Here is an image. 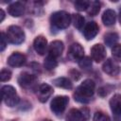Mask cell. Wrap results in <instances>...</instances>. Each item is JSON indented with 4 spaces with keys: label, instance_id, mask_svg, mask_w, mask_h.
<instances>
[{
    "label": "cell",
    "instance_id": "obj_14",
    "mask_svg": "<svg viewBox=\"0 0 121 121\" xmlns=\"http://www.w3.org/2000/svg\"><path fill=\"white\" fill-rule=\"evenodd\" d=\"M63 49H64V45L61 41H59V40L53 41L49 45V50H48L49 54L48 55L52 56L55 59H58L62 54Z\"/></svg>",
    "mask_w": 121,
    "mask_h": 121
},
{
    "label": "cell",
    "instance_id": "obj_11",
    "mask_svg": "<svg viewBox=\"0 0 121 121\" xmlns=\"http://www.w3.org/2000/svg\"><path fill=\"white\" fill-rule=\"evenodd\" d=\"M98 31H99L98 25L95 22H89L84 26L83 35H84V37H85L86 40L90 41V40H93L97 35Z\"/></svg>",
    "mask_w": 121,
    "mask_h": 121
},
{
    "label": "cell",
    "instance_id": "obj_7",
    "mask_svg": "<svg viewBox=\"0 0 121 121\" xmlns=\"http://www.w3.org/2000/svg\"><path fill=\"white\" fill-rule=\"evenodd\" d=\"M67 57L71 60L79 61L84 57V49H83V47L79 43H72L70 45V47H69Z\"/></svg>",
    "mask_w": 121,
    "mask_h": 121
},
{
    "label": "cell",
    "instance_id": "obj_4",
    "mask_svg": "<svg viewBox=\"0 0 121 121\" xmlns=\"http://www.w3.org/2000/svg\"><path fill=\"white\" fill-rule=\"evenodd\" d=\"M6 37L9 43L12 44H21L25 41V32L18 26H9L8 27Z\"/></svg>",
    "mask_w": 121,
    "mask_h": 121
},
{
    "label": "cell",
    "instance_id": "obj_30",
    "mask_svg": "<svg viewBox=\"0 0 121 121\" xmlns=\"http://www.w3.org/2000/svg\"><path fill=\"white\" fill-rule=\"evenodd\" d=\"M69 75H70V76L72 77V78L75 79V80H78V79L80 78V74H79V72H78V70H76V69H72V70H70Z\"/></svg>",
    "mask_w": 121,
    "mask_h": 121
},
{
    "label": "cell",
    "instance_id": "obj_6",
    "mask_svg": "<svg viewBox=\"0 0 121 121\" xmlns=\"http://www.w3.org/2000/svg\"><path fill=\"white\" fill-rule=\"evenodd\" d=\"M68 102H69V98L66 95L55 96L50 103V109L56 115H60L65 111Z\"/></svg>",
    "mask_w": 121,
    "mask_h": 121
},
{
    "label": "cell",
    "instance_id": "obj_13",
    "mask_svg": "<svg viewBox=\"0 0 121 121\" xmlns=\"http://www.w3.org/2000/svg\"><path fill=\"white\" fill-rule=\"evenodd\" d=\"M102 69H103V71H104L106 74H108V75H110V76H117V75L120 73V71H121L119 65H118L117 63H115V62H114L112 60H111V59H108V60L103 63Z\"/></svg>",
    "mask_w": 121,
    "mask_h": 121
},
{
    "label": "cell",
    "instance_id": "obj_26",
    "mask_svg": "<svg viewBox=\"0 0 121 121\" xmlns=\"http://www.w3.org/2000/svg\"><path fill=\"white\" fill-rule=\"evenodd\" d=\"M93 121H111V118L108 114H106L103 112H96L94 115Z\"/></svg>",
    "mask_w": 121,
    "mask_h": 121
},
{
    "label": "cell",
    "instance_id": "obj_15",
    "mask_svg": "<svg viewBox=\"0 0 121 121\" xmlns=\"http://www.w3.org/2000/svg\"><path fill=\"white\" fill-rule=\"evenodd\" d=\"M33 47L39 55H44L47 48V40L42 35L37 36L33 42Z\"/></svg>",
    "mask_w": 121,
    "mask_h": 121
},
{
    "label": "cell",
    "instance_id": "obj_24",
    "mask_svg": "<svg viewBox=\"0 0 121 121\" xmlns=\"http://www.w3.org/2000/svg\"><path fill=\"white\" fill-rule=\"evenodd\" d=\"M89 4H90V2H89V1H85V0H78V1H76V2L74 3L75 8H76L78 11L87 10V9H88V7H89Z\"/></svg>",
    "mask_w": 121,
    "mask_h": 121
},
{
    "label": "cell",
    "instance_id": "obj_18",
    "mask_svg": "<svg viewBox=\"0 0 121 121\" xmlns=\"http://www.w3.org/2000/svg\"><path fill=\"white\" fill-rule=\"evenodd\" d=\"M110 107L114 114H121V95L116 94L110 99Z\"/></svg>",
    "mask_w": 121,
    "mask_h": 121
},
{
    "label": "cell",
    "instance_id": "obj_8",
    "mask_svg": "<svg viewBox=\"0 0 121 121\" xmlns=\"http://www.w3.org/2000/svg\"><path fill=\"white\" fill-rule=\"evenodd\" d=\"M53 88L51 85L47 83H42L37 90V97L40 102L44 103L48 100V98L53 95Z\"/></svg>",
    "mask_w": 121,
    "mask_h": 121
},
{
    "label": "cell",
    "instance_id": "obj_9",
    "mask_svg": "<svg viewBox=\"0 0 121 121\" xmlns=\"http://www.w3.org/2000/svg\"><path fill=\"white\" fill-rule=\"evenodd\" d=\"M18 83L24 89H30L36 83V77L26 72L21 73L18 77Z\"/></svg>",
    "mask_w": 121,
    "mask_h": 121
},
{
    "label": "cell",
    "instance_id": "obj_27",
    "mask_svg": "<svg viewBox=\"0 0 121 121\" xmlns=\"http://www.w3.org/2000/svg\"><path fill=\"white\" fill-rule=\"evenodd\" d=\"M78 65L82 68V69H89L92 66V60L89 57H83L79 61H78Z\"/></svg>",
    "mask_w": 121,
    "mask_h": 121
},
{
    "label": "cell",
    "instance_id": "obj_33",
    "mask_svg": "<svg viewBox=\"0 0 121 121\" xmlns=\"http://www.w3.org/2000/svg\"><path fill=\"white\" fill-rule=\"evenodd\" d=\"M43 121H51L50 119H45V120H43Z\"/></svg>",
    "mask_w": 121,
    "mask_h": 121
},
{
    "label": "cell",
    "instance_id": "obj_21",
    "mask_svg": "<svg viewBox=\"0 0 121 121\" xmlns=\"http://www.w3.org/2000/svg\"><path fill=\"white\" fill-rule=\"evenodd\" d=\"M71 21L73 23V26L78 28V29H81L83 25H84V18L82 15L78 14V13H74L71 16Z\"/></svg>",
    "mask_w": 121,
    "mask_h": 121
},
{
    "label": "cell",
    "instance_id": "obj_22",
    "mask_svg": "<svg viewBox=\"0 0 121 121\" xmlns=\"http://www.w3.org/2000/svg\"><path fill=\"white\" fill-rule=\"evenodd\" d=\"M100 3L98 1H92L89 4V7L87 9V13L90 16H95L99 10H100Z\"/></svg>",
    "mask_w": 121,
    "mask_h": 121
},
{
    "label": "cell",
    "instance_id": "obj_5",
    "mask_svg": "<svg viewBox=\"0 0 121 121\" xmlns=\"http://www.w3.org/2000/svg\"><path fill=\"white\" fill-rule=\"evenodd\" d=\"M89 117V109L82 107L81 109H71L65 117V121H87Z\"/></svg>",
    "mask_w": 121,
    "mask_h": 121
},
{
    "label": "cell",
    "instance_id": "obj_16",
    "mask_svg": "<svg viewBox=\"0 0 121 121\" xmlns=\"http://www.w3.org/2000/svg\"><path fill=\"white\" fill-rule=\"evenodd\" d=\"M25 9L26 8H25L24 3L18 1V2H14L11 5H9L8 8V11L13 17H20L24 14Z\"/></svg>",
    "mask_w": 121,
    "mask_h": 121
},
{
    "label": "cell",
    "instance_id": "obj_12",
    "mask_svg": "<svg viewBox=\"0 0 121 121\" xmlns=\"http://www.w3.org/2000/svg\"><path fill=\"white\" fill-rule=\"evenodd\" d=\"M26 56L20 52H14L8 58V64L11 67H21L25 64Z\"/></svg>",
    "mask_w": 121,
    "mask_h": 121
},
{
    "label": "cell",
    "instance_id": "obj_20",
    "mask_svg": "<svg viewBox=\"0 0 121 121\" xmlns=\"http://www.w3.org/2000/svg\"><path fill=\"white\" fill-rule=\"evenodd\" d=\"M118 39H119V36L115 32H109L104 36V42H105L106 45L109 47L114 46L116 42L118 41Z\"/></svg>",
    "mask_w": 121,
    "mask_h": 121
},
{
    "label": "cell",
    "instance_id": "obj_19",
    "mask_svg": "<svg viewBox=\"0 0 121 121\" xmlns=\"http://www.w3.org/2000/svg\"><path fill=\"white\" fill-rule=\"evenodd\" d=\"M53 83H54L57 87H59V88L67 89V90H70V89H72V87H73V84H72V82L70 81V79L67 78H63V77L55 78V79L53 80Z\"/></svg>",
    "mask_w": 121,
    "mask_h": 121
},
{
    "label": "cell",
    "instance_id": "obj_32",
    "mask_svg": "<svg viewBox=\"0 0 121 121\" xmlns=\"http://www.w3.org/2000/svg\"><path fill=\"white\" fill-rule=\"evenodd\" d=\"M119 22H120V24H121V13H120V15H119Z\"/></svg>",
    "mask_w": 121,
    "mask_h": 121
},
{
    "label": "cell",
    "instance_id": "obj_31",
    "mask_svg": "<svg viewBox=\"0 0 121 121\" xmlns=\"http://www.w3.org/2000/svg\"><path fill=\"white\" fill-rule=\"evenodd\" d=\"M0 16H1L0 22H3V20H4V18H5V12H4L3 9H0Z\"/></svg>",
    "mask_w": 121,
    "mask_h": 121
},
{
    "label": "cell",
    "instance_id": "obj_1",
    "mask_svg": "<svg viewBox=\"0 0 121 121\" xmlns=\"http://www.w3.org/2000/svg\"><path fill=\"white\" fill-rule=\"evenodd\" d=\"M95 82L88 78L83 80V82L78 85L74 93V99L79 103H88L95 94Z\"/></svg>",
    "mask_w": 121,
    "mask_h": 121
},
{
    "label": "cell",
    "instance_id": "obj_28",
    "mask_svg": "<svg viewBox=\"0 0 121 121\" xmlns=\"http://www.w3.org/2000/svg\"><path fill=\"white\" fill-rule=\"evenodd\" d=\"M11 78V72L9 69H2L0 73V79L2 82L8 81Z\"/></svg>",
    "mask_w": 121,
    "mask_h": 121
},
{
    "label": "cell",
    "instance_id": "obj_29",
    "mask_svg": "<svg viewBox=\"0 0 121 121\" xmlns=\"http://www.w3.org/2000/svg\"><path fill=\"white\" fill-rule=\"evenodd\" d=\"M7 45H8V40H7V37H6L5 33L2 32V33H1V47H0V50H1V51H4Z\"/></svg>",
    "mask_w": 121,
    "mask_h": 121
},
{
    "label": "cell",
    "instance_id": "obj_2",
    "mask_svg": "<svg viewBox=\"0 0 121 121\" xmlns=\"http://www.w3.org/2000/svg\"><path fill=\"white\" fill-rule=\"evenodd\" d=\"M50 23L58 29H65L71 23V16L64 10H60L52 13L50 17Z\"/></svg>",
    "mask_w": 121,
    "mask_h": 121
},
{
    "label": "cell",
    "instance_id": "obj_10",
    "mask_svg": "<svg viewBox=\"0 0 121 121\" xmlns=\"http://www.w3.org/2000/svg\"><path fill=\"white\" fill-rule=\"evenodd\" d=\"M91 56L95 62H100L104 60V59L106 58V49L104 45H102L101 43L94 44L91 48Z\"/></svg>",
    "mask_w": 121,
    "mask_h": 121
},
{
    "label": "cell",
    "instance_id": "obj_17",
    "mask_svg": "<svg viewBox=\"0 0 121 121\" xmlns=\"http://www.w3.org/2000/svg\"><path fill=\"white\" fill-rule=\"evenodd\" d=\"M115 20H116V13L113 9H106L104 12H103V15H102V22L105 26H111L112 25H114L115 23Z\"/></svg>",
    "mask_w": 121,
    "mask_h": 121
},
{
    "label": "cell",
    "instance_id": "obj_25",
    "mask_svg": "<svg viewBox=\"0 0 121 121\" xmlns=\"http://www.w3.org/2000/svg\"><path fill=\"white\" fill-rule=\"evenodd\" d=\"M112 55L116 61L121 62V44H115L112 49Z\"/></svg>",
    "mask_w": 121,
    "mask_h": 121
},
{
    "label": "cell",
    "instance_id": "obj_23",
    "mask_svg": "<svg viewBox=\"0 0 121 121\" xmlns=\"http://www.w3.org/2000/svg\"><path fill=\"white\" fill-rule=\"evenodd\" d=\"M43 65H44V68H45V69H47V70H52V69L56 68L57 65H58L57 59H55V58H53L52 56L48 55V56L45 58V60H44Z\"/></svg>",
    "mask_w": 121,
    "mask_h": 121
},
{
    "label": "cell",
    "instance_id": "obj_3",
    "mask_svg": "<svg viewBox=\"0 0 121 121\" xmlns=\"http://www.w3.org/2000/svg\"><path fill=\"white\" fill-rule=\"evenodd\" d=\"M4 103L9 107H13L19 102V95L15 88L11 85H5L1 88Z\"/></svg>",
    "mask_w": 121,
    "mask_h": 121
}]
</instances>
